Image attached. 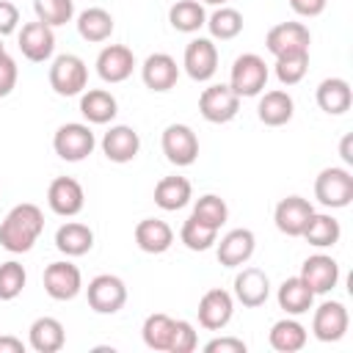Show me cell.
<instances>
[{
    "label": "cell",
    "instance_id": "obj_1",
    "mask_svg": "<svg viewBox=\"0 0 353 353\" xmlns=\"http://www.w3.org/2000/svg\"><path fill=\"white\" fill-rule=\"evenodd\" d=\"M44 232V212L39 204L22 201L8 210V215L0 223V248L8 254H28L39 234Z\"/></svg>",
    "mask_w": 353,
    "mask_h": 353
},
{
    "label": "cell",
    "instance_id": "obj_2",
    "mask_svg": "<svg viewBox=\"0 0 353 353\" xmlns=\"http://www.w3.org/2000/svg\"><path fill=\"white\" fill-rule=\"evenodd\" d=\"M88 85V66L80 55L63 52L50 63V88L58 97H77Z\"/></svg>",
    "mask_w": 353,
    "mask_h": 353
},
{
    "label": "cell",
    "instance_id": "obj_3",
    "mask_svg": "<svg viewBox=\"0 0 353 353\" xmlns=\"http://www.w3.org/2000/svg\"><path fill=\"white\" fill-rule=\"evenodd\" d=\"M268 63L265 58H259L256 52H243L234 58L232 63V74H229V88L243 99V97H259L262 88L268 85Z\"/></svg>",
    "mask_w": 353,
    "mask_h": 353
},
{
    "label": "cell",
    "instance_id": "obj_4",
    "mask_svg": "<svg viewBox=\"0 0 353 353\" xmlns=\"http://www.w3.org/2000/svg\"><path fill=\"white\" fill-rule=\"evenodd\" d=\"M314 199L328 210H342L353 201V174L342 165H328L314 179Z\"/></svg>",
    "mask_w": 353,
    "mask_h": 353
},
{
    "label": "cell",
    "instance_id": "obj_5",
    "mask_svg": "<svg viewBox=\"0 0 353 353\" xmlns=\"http://www.w3.org/2000/svg\"><path fill=\"white\" fill-rule=\"evenodd\" d=\"M94 146H97V138H94L91 127L83 124V121H66V124H61V127L55 130V135H52V149H55V154H58L61 160H66V163H80V160H85V157L94 152Z\"/></svg>",
    "mask_w": 353,
    "mask_h": 353
},
{
    "label": "cell",
    "instance_id": "obj_6",
    "mask_svg": "<svg viewBox=\"0 0 353 353\" xmlns=\"http://www.w3.org/2000/svg\"><path fill=\"white\" fill-rule=\"evenodd\" d=\"M85 298L97 314H116L127 303V284L113 273H99L88 281Z\"/></svg>",
    "mask_w": 353,
    "mask_h": 353
},
{
    "label": "cell",
    "instance_id": "obj_7",
    "mask_svg": "<svg viewBox=\"0 0 353 353\" xmlns=\"http://www.w3.org/2000/svg\"><path fill=\"white\" fill-rule=\"evenodd\" d=\"M199 113L210 124H226L240 113V97L229 88V83L207 85L199 97Z\"/></svg>",
    "mask_w": 353,
    "mask_h": 353
},
{
    "label": "cell",
    "instance_id": "obj_8",
    "mask_svg": "<svg viewBox=\"0 0 353 353\" xmlns=\"http://www.w3.org/2000/svg\"><path fill=\"white\" fill-rule=\"evenodd\" d=\"M160 146H163L165 160L171 165H179V168L193 165L196 157H199V135L188 124H168L163 130Z\"/></svg>",
    "mask_w": 353,
    "mask_h": 353
},
{
    "label": "cell",
    "instance_id": "obj_9",
    "mask_svg": "<svg viewBox=\"0 0 353 353\" xmlns=\"http://www.w3.org/2000/svg\"><path fill=\"white\" fill-rule=\"evenodd\" d=\"M44 292L52 301H72L83 292V273L74 262L58 259L44 268Z\"/></svg>",
    "mask_w": 353,
    "mask_h": 353
},
{
    "label": "cell",
    "instance_id": "obj_10",
    "mask_svg": "<svg viewBox=\"0 0 353 353\" xmlns=\"http://www.w3.org/2000/svg\"><path fill=\"white\" fill-rule=\"evenodd\" d=\"M309 44H312V33L303 22H279L265 36V47L273 58L292 55V52H309Z\"/></svg>",
    "mask_w": 353,
    "mask_h": 353
},
{
    "label": "cell",
    "instance_id": "obj_11",
    "mask_svg": "<svg viewBox=\"0 0 353 353\" xmlns=\"http://www.w3.org/2000/svg\"><path fill=\"white\" fill-rule=\"evenodd\" d=\"M182 66H185L188 77L196 83L212 80V74L218 72V47L212 44V39H207V36L190 39L185 47V55H182Z\"/></svg>",
    "mask_w": 353,
    "mask_h": 353
},
{
    "label": "cell",
    "instance_id": "obj_12",
    "mask_svg": "<svg viewBox=\"0 0 353 353\" xmlns=\"http://www.w3.org/2000/svg\"><path fill=\"white\" fill-rule=\"evenodd\" d=\"M350 328V314L339 301H323L312 314V334L320 342H339Z\"/></svg>",
    "mask_w": 353,
    "mask_h": 353
},
{
    "label": "cell",
    "instance_id": "obj_13",
    "mask_svg": "<svg viewBox=\"0 0 353 353\" xmlns=\"http://www.w3.org/2000/svg\"><path fill=\"white\" fill-rule=\"evenodd\" d=\"M47 204L61 218H74L85 207L83 185L74 176H55L47 188Z\"/></svg>",
    "mask_w": 353,
    "mask_h": 353
},
{
    "label": "cell",
    "instance_id": "obj_14",
    "mask_svg": "<svg viewBox=\"0 0 353 353\" xmlns=\"http://www.w3.org/2000/svg\"><path fill=\"white\" fill-rule=\"evenodd\" d=\"M199 325L207 328V331H221L229 325L232 314H234V295L221 290V287H212L201 295L199 301Z\"/></svg>",
    "mask_w": 353,
    "mask_h": 353
},
{
    "label": "cell",
    "instance_id": "obj_15",
    "mask_svg": "<svg viewBox=\"0 0 353 353\" xmlns=\"http://www.w3.org/2000/svg\"><path fill=\"white\" fill-rule=\"evenodd\" d=\"M17 44H19V52L30 61V63H44L52 58L55 52V33L50 25L44 22H25L19 36H17Z\"/></svg>",
    "mask_w": 353,
    "mask_h": 353
},
{
    "label": "cell",
    "instance_id": "obj_16",
    "mask_svg": "<svg viewBox=\"0 0 353 353\" xmlns=\"http://www.w3.org/2000/svg\"><path fill=\"white\" fill-rule=\"evenodd\" d=\"M298 276L314 295H325L339 284V262L328 254H312L303 259Z\"/></svg>",
    "mask_w": 353,
    "mask_h": 353
},
{
    "label": "cell",
    "instance_id": "obj_17",
    "mask_svg": "<svg viewBox=\"0 0 353 353\" xmlns=\"http://www.w3.org/2000/svg\"><path fill=\"white\" fill-rule=\"evenodd\" d=\"M312 215H314V207H312V201L303 199V196H287V199H281V201L276 204V210H273L276 229H279L281 234H287V237H301Z\"/></svg>",
    "mask_w": 353,
    "mask_h": 353
},
{
    "label": "cell",
    "instance_id": "obj_18",
    "mask_svg": "<svg viewBox=\"0 0 353 353\" xmlns=\"http://www.w3.org/2000/svg\"><path fill=\"white\" fill-rule=\"evenodd\" d=\"M254 248H256V237L251 229H232L226 232L221 240H215V254H218V262L223 268H240L245 265L251 256H254Z\"/></svg>",
    "mask_w": 353,
    "mask_h": 353
},
{
    "label": "cell",
    "instance_id": "obj_19",
    "mask_svg": "<svg viewBox=\"0 0 353 353\" xmlns=\"http://www.w3.org/2000/svg\"><path fill=\"white\" fill-rule=\"evenodd\" d=\"M135 69V55L124 44H108L97 55V74L105 83H124Z\"/></svg>",
    "mask_w": 353,
    "mask_h": 353
},
{
    "label": "cell",
    "instance_id": "obj_20",
    "mask_svg": "<svg viewBox=\"0 0 353 353\" xmlns=\"http://www.w3.org/2000/svg\"><path fill=\"white\" fill-rule=\"evenodd\" d=\"M141 80L149 91H171L179 80V66H176V58H171L168 52H152L143 66H141Z\"/></svg>",
    "mask_w": 353,
    "mask_h": 353
},
{
    "label": "cell",
    "instance_id": "obj_21",
    "mask_svg": "<svg viewBox=\"0 0 353 353\" xmlns=\"http://www.w3.org/2000/svg\"><path fill=\"white\" fill-rule=\"evenodd\" d=\"M232 295H234V301H240L248 309L262 306L270 298V279H268V273L259 270V268H243L234 276V292Z\"/></svg>",
    "mask_w": 353,
    "mask_h": 353
},
{
    "label": "cell",
    "instance_id": "obj_22",
    "mask_svg": "<svg viewBox=\"0 0 353 353\" xmlns=\"http://www.w3.org/2000/svg\"><path fill=\"white\" fill-rule=\"evenodd\" d=\"M102 152L110 163H130L141 152V135L127 124H113L102 135Z\"/></svg>",
    "mask_w": 353,
    "mask_h": 353
},
{
    "label": "cell",
    "instance_id": "obj_23",
    "mask_svg": "<svg viewBox=\"0 0 353 353\" xmlns=\"http://www.w3.org/2000/svg\"><path fill=\"white\" fill-rule=\"evenodd\" d=\"M317 108L328 116H342L353 105V88L345 77H325L314 91Z\"/></svg>",
    "mask_w": 353,
    "mask_h": 353
},
{
    "label": "cell",
    "instance_id": "obj_24",
    "mask_svg": "<svg viewBox=\"0 0 353 353\" xmlns=\"http://www.w3.org/2000/svg\"><path fill=\"white\" fill-rule=\"evenodd\" d=\"M28 345L36 353H58L66 345V331L58 317H36L28 328Z\"/></svg>",
    "mask_w": 353,
    "mask_h": 353
},
{
    "label": "cell",
    "instance_id": "obj_25",
    "mask_svg": "<svg viewBox=\"0 0 353 353\" xmlns=\"http://www.w3.org/2000/svg\"><path fill=\"white\" fill-rule=\"evenodd\" d=\"M135 245L143 254H165L174 245V229L160 218H143L135 226Z\"/></svg>",
    "mask_w": 353,
    "mask_h": 353
},
{
    "label": "cell",
    "instance_id": "obj_26",
    "mask_svg": "<svg viewBox=\"0 0 353 353\" xmlns=\"http://www.w3.org/2000/svg\"><path fill=\"white\" fill-rule=\"evenodd\" d=\"M80 113L88 124H110L119 113V102L105 88H88L80 94Z\"/></svg>",
    "mask_w": 353,
    "mask_h": 353
},
{
    "label": "cell",
    "instance_id": "obj_27",
    "mask_svg": "<svg viewBox=\"0 0 353 353\" xmlns=\"http://www.w3.org/2000/svg\"><path fill=\"white\" fill-rule=\"evenodd\" d=\"M292 113H295V102L287 91L281 88H273V91H265L259 97V105H256V116L262 124L268 127H284L287 121H292Z\"/></svg>",
    "mask_w": 353,
    "mask_h": 353
},
{
    "label": "cell",
    "instance_id": "obj_28",
    "mask_svg": "<svg viewBox=\"0 0 353 353\" xmlns=\"http://www.w3.org/2000/svg\"><path fill=\"white\" fill-rule=\"evenodd\" d=\"M190 199H193V185L185 176H163L154 185V204L165 212H176L188 207Z\"/></svg>",
    "mask_w": 353,
    "mask_h": 353
},
{
    "label": "cell",
    "instance_id": "obj_29",
    "mask_svg": "<svg viewBox=\"0 0 353 353\" xmlns=\"http://www.w3.org/2000/svg\"><path fill=\"white\" fill-rule=\"evenodd\" d=\"M55 248L63 256H83V254H88L94 248V232H91V226H85L80 221H66L55 232Z\"/></svg>",
    "mask_w": 353,
    "mask_h": 353
},
{
    "label": "cell",
    "instance_id": "obj_30",
    "mask_svg": "<svg viewBox=\"0 0 353 353\" xmlns=\"http://www.w3.org/2000/svg\"><path fill=\"white\" fill-rule=\"evenodd\" d=\"M306 339H309L306 328L295 317H290V314L284 320H276L270 325V334H268L270 347L279 350V353H298V350L306 347Z\"/></svg>",
    "mask_w": 353,
    "mask_h": 353
},
{
    "label": "cell",
    "instance_id": "obj_31",
    "mask_svg": "<svg viewBox=\"0 0 353 353\" xmlns=\"http://www.w3.org/2000/svg\"><path fill=\"white\" fill-rule=\"evenodd\" d=\"M276 301H279V309H284L290 317H298V314H306L314 303V292L303 284L301 276H292V279H284L279 292H276Z\"/></svg>",
    "mask_w": 353,
    "mask_h": 353
},
{
    "label": "cell",
    "instance_id": "obj_32",
    "mask_svg": "<svg viewBox=\"0 0 353 353\" xmlns=\"http://www.w3.org/2000/svg\"><path fill=\"white\" fill-rule=\"evenodd\" d=\"M113 17L110 11L94 6V8H85L77 14V33L80 39L91 41V44H99V41H108L113 36Z\"/></svg>",
    "mask_w": 353,
    "mask_h": 353
},
{
    "label": "cell",
    "instance_id": "obj_33",
    "mask_svg": "<svg viewBox=\"0 0 353 353\" xmlns=\"http://www.w3.org/2000/svg\"><path fill=\"white\" fill-rule=\"evenodd\" d=\"M301 237H303L309 245H314V248H331V245L339 243L342 226H339V221H336L334 215H328V212H314V215L309 218V223H306V229H303Z\"/></svg>",
    "mask_w": 353,
    "mask_h": 353
},
{
    "label": "cell",
    "instance_id": "obj_34",
    "mask_svg": "<svg viewBox=\"0 0 353 353\" xmlns=\"http://www.w3.org/2000/svg\"><path fill=\"white\" fill-rule=\"evenodd\" d=\"M168 22L179 33H199L207 25L204 3H199V0H176L168 8Z\"/></svg>",
    "mask_w": 353,
    "mask_h": 353
},
{
    "label": "cell",
    "instance_id": "obj_35",
    "mask_svg": "<svg viewBox=\"0 0 353 353\" xmlns=\"http://www.w3.org/2000/svg\"><path fill=\"white\" fill-rule=\"evenodd\" d=\"M171 334H174V317L163 314V312H154L143 320V328H141V336H143V345L149 350H157V353H168L171 347Z\"/></svg>",
    "mask_w": 353,
    "mask_h": 353
},
{
    "label": "cell",
    "instance_id": "obj_36",
    "mask_svg": "<svg viewBox=\"0 0 353 353\" xmlns=\"http://www.w3.org/2000/svg\"><path fill=\"white\" fill-rule=\"evenodd\" d=\"M207 30L212 39L218 41H232L243 33V14L232 6H218L210 17H207Z\"/></svg>",
    "mask_w": 353,
    "mask_h": 353
},
{
    "label": "cell",
    "instance_id": "obj_37",
    "mask_svg": "<svg viewBox=\"0 0 353 353\" xmlns=\"http://www.w3.org/2000/svg\"><path fill=\"white\" fill-rule=\"evenodd\" d=\"M190 215L199 218L201 223H207V226H212V229L221 232V226L229 221V207H226V201H223L221 196H215V193H204V196L196 199Z\"/></svg>",
    "mask_w": 353,
    "mask_h": 353
},
{
    "label": "cell",
    "instance_id": "obj_38",
    "mask_svg": "<svg viewBox=\"0 0 353 353\" xmlns=\"http://www.w3.org/2000/svg\"><path fill=\"white\" fill-rule=\"evenodd\" d=\"M179 240L190 251H210L218 240V229H212V226H207V223H201L199 218L190 215L179 229Z\"/></svg>",
    "mask_w": 353,
    "mask_h": 353
},
{
    "label": "cell",
    "instance_id": "obj_39",
    "mask_svg": "<svg viewBox=\"0 0 353 353\" xmlns=\"http://www.w3.org/2000/svg\"><path fill=\"white\" fill-rule=\"evenodd\" d=\"M33 11H36L39 22H44L50 28H61V25L72 22L74 0H33Z\"/></svg>",
    "mask_w": 353,
    "mask_h": 353
},
{
    "label": "cell",
    "instance_id": "obj_40",
    "mask_svg": "<svg viewBox=\"0 0 353 353\" xmlns=\"http://www.w3.org/2000/svg\"><path fill=\"white\" fill-rule=\"evenodd\" d=\"M309 72V52H292L276 58V77L281 85H298Z\"/></svg>",
    "mask_w": 353,
    "mask_h": 353
},
{
    "label": "cell",
    "instance_id": "obj_41",
    "mask_svg": "<svg viewBox=\"0 0 353 353\" xmlns=\"http://www.w3.org/2000/svg\"><path fill=\"white\" fill-rule=\"evenodd\" d=\"M28 284V273L17 259H8L0 265V301H14L22 295Z\"/></svg>",
    "mask_w": 353,
    "mask_h": 353
},
{
    "label": "cell",
    "instance_id": "obj_42",
    "mask_svg": "<svg viewBox=\"0 0 353 353\" xmlns=\"http://www.w3.org/2000/svg\"><path fill=\"white\" fill-rule=\"evenodd\" d=\"M199 345L196 328L188 320H174V334H171V347L168 353H193Z\"/></svg>",
    "mask_w": 353,
    "mask_h": 353
},
{
    "label": "cell",
    "instance_id": "obj_43",
    "mask_svg": "<svg viewBox=\"0 0 353 353\" xmlns=\"http://www.w3.org/2000/svg\"><path fill=\"white\" fill-rule=\"evenodd\" d=\"M17 80H19V66H17V61H14L8 52H3V55H0V99L8 97V94L17 88Z\"/></svg>",
    "mask_w": 353,
    "mask_h": 353
},
{
    "label": "cell",
    "instance_id": "obj_44",
    "mask_svg": "<svg viewBox=\"0 0 353 353\" xmlns=\"http://www.w3.org/2000/svg\"><path fill=\"white\" fill-rule=\"evenodd\" d=\"M248 345L237 336H215L204 345V353H245Z\"/></svg>",
    "mask_w": 353,
    "mask_h": 353
},
{
    "label": "cell",
    "instance_id": "obj_45",
    "mask_svg": "<svg viewBox=\"0 0 353 353\" xmlns=\"http://www.w3.org/2000/svg\"><path fill=\"white\" fill-rule=\"evenodd\" d=\"M19 25V8L11 0H0V36L14 33Z\"/></svg>",
    "mask_w": 353,
    "mask_h": 353
},
{
    "label": "cell",
    "instance_id": "obj_46",
    "mask_svg": "<svg viewBox=\"0 0 353 353\" xmlns=\"http://www.w3.org/2000/svg\"><path fill=\"white\" fill-rule=\"evenodd\" d=\"M325 6H328V0H290V8H292L298 17H306V19L320 17V14L325 11Z\"/></svg>",
    "mask_w": 353,
    "mask_h": 353
},
{
    "label": "cell",
    "instance_id": "obj_47",
    "mask_svg": "<svg viewBox=\"0 0 353 353\" xmlns=\"http://www.w3.org/2000/svg\"><path fill=\"white\" fill-rule=\"evenodd\" d=\"M0 353H25V342L11 336V334H3L0 336Z\"/></svg>",
    "mask_w": 353,
    "mask_h": 353
},
{
    "label": "cell",
    "instance_id": "obj_48",
    "mask_svg": "<svg viewBox=\"0 0 353 353\" xmlns=\"http://www.w3.org/2000/svg\"><path fill=\"white\" fill-rule=\"evenodd\" d=\"M353 135H345L342 138V143H339V154H342V160L347 163V165H353Z\"/></svg>",
    "mask_w": 353,
    "mask_h": 353
},
{
    "label": "cell",
    "instance_id": "obj_49",
    "mask_svg": "<svg viewBox=\"0 0 353 353\" xmlns=\"http://www.w3.org/2000/svg\"><path fill=\"white\" fill-rule=\"evenodd\" d=\"M199 3H207V6H226L229 0H199Z\"/></svg>",
    "mask_w": 353,
    "mask_h": 353
},
{
    "label": "cell",
    "instance_id": "obj_50",
    "mask_svg": "<svg viewBox=\"0 0 353 353\" xmlns=\"http://www.w3.org/2000/svg\"><path fill=\"white\" fill-rule=\"evenodd\" d=\"M6 52V44H3V36H0V55Z\"/></svg>",
    "mask_w": 353,
    "mask_h": 353
}]
</instances>
